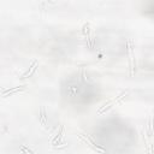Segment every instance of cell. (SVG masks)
Returning <instances> with one entry per match:
<instances>
[{
    "label": "cell",
    "instance_id": "52a82bcc",
    "mask_svg": "<svg viewBox=\"0 0 154 154\" xmlns=\"http://www.w3.org/2000/svg\"><path fill=\"white\" fill-rule=\"evenodd\" d=\"M20 149L23 150V152H24L25 154H34V153H32L31 150H29V149H28L27 147H24V146H20Z\"/></svg>",
    "mask_w": 154,
    "mask_h": 154
},
{
    "label": "cell",
    "instance_id": "7a4b0ae2",
    "mask_svg": "<svg viewBox=\"0 0 154 154\" xmlns=\"http://www.w3.org/2000/svg\"><path fill=\"white\" fill-rule=\"evenodd\" d=\"M129 45V54H130V66H131V73L135 72V58H134V48H133V41L129 40L128 41Z\"/></svg>",
    "mask_w": 154,
    "mask_h": 154
},
{
    "label": "cell",
    "instance_id": "277c9868",
    "mask_svg": "<svg viewBox=\"0 0 154 154\" xmlns=\"http://www.w3.org/2000/svg\"><path fill=\"white\" fill-rule=\"evenodd\" d=\"M40 122L43 126H46L47 125V116H46V111H45V108H41V111H40Z\"/></svg>",
    "mask_w": 154,
    "mask_h": 154
},
{
    "label": "cell",
    "instance_id": "6da1fadb",
    "mask_svg": "<svg viewBox=\"0 0 154 154\" xmlns=\"http://www.w3.org/2000/svg\"><path fill=\"white\" fill-rule=\"evenodd\" d=\"M126 94H128V92H123L122 94H120V95H118V96H116V99H114V100H112V101H109L107 105H105V107L104 108H101V109H99V114H101V113H104V112H106V111H108V109L109 108H112L113 106H116L120 100H123V99L126 96Z\"/></svg>",
    "mask_w": 154,
    "mask_h": 154
},
{
    "label": "cell",
    "instance_id": "3957f363",
    "mask_svg": "<svg viewBox=\"0 0 154 154\" xmlns=\"http://www.w3.org/2000/svg\"><path fill=\"white\" fill-rule=\"evenodd\" d=\"M36 69H37V61L35 60L34 63H32V65H31V66H30V71H27L23 76H22L20 77V80H27V78H29V77L32 75V73H34L35 71H36Z\"/></svg>",
    "mask_w": 154,
    "mask_h": 154
},
{
    "label": "cell",
    "instance_id": "8992f818",
    "mask_svg": "<svg viewBox=\"0 0 154 154\" xmlns=\"http://www.w3.org/2000/svg\"><path fill=\"white\" fill-rule=\"evenodd\" d=\"M148 137H150L152 136V134H153V118L150 117L149 118V124H148Z\"/></svg>",
    "mask_w": 154,
    "mask_h": 154
},
{
    "label": "cell",
    "instance_id": "5b68a950",
    "mask_svg": "<svg viewBox=\"0 0 154 154\" xmlns=\"http://www.w3.org/2000/svg\"><path fill=\"white\" fill-rule=\"evenodd\" d=\"M24 87H16V88H12V89H7V90H3V96H7V94H13L16 92H20L23 90Z\"/></svg>",
    "mask_w": 154,
    "mask_h": 154
}]
</instances>
